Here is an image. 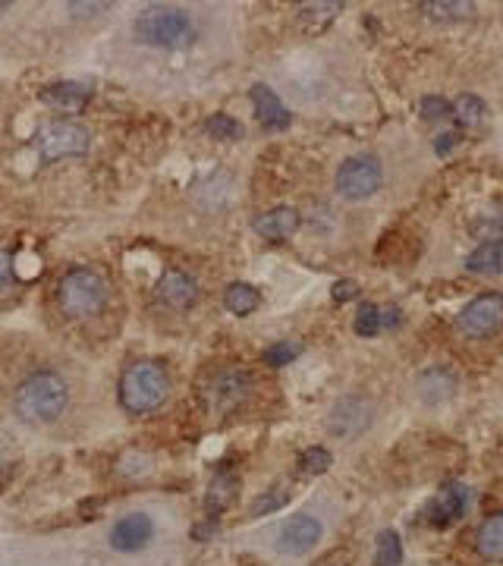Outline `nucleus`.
<instances>
[{"instance_id":"27","label":"nucleus","mask_w":503,"mask_h":566,"mask_svg":"<svg viewBox=\"0 0 503 566\" xmlns=\"http://www.w3.org/2000/svg\"><path fill=\"white\" fill-rule=\"evenodd\" d=\"M299 353H302V346L296 340H277L274 346H268V350H265V365H274V368L290 365V362L299 359Z\"/></svg>"},{"instance_id":"24","label":"nucleus","mask_w":503,"mask_h":566,"mask_svg":"<svg viewBox=\"0 0 503 566\" xmlns=\"http://www.w3.org/2000/svg\"><path fill=\"white\" fill-rule=\"evenodd\" d=\"M205 133L217 142H236V139H243V123L227 114H214L205 120Z\"/></svg>"},{"instance_id":"21","label":"nucleus","mask_w":503,"mask_h":566,"mask_svg":"<svg viewBox=\"0 0 503 566\" xmlns=\"http://www.w3.org/2000/svg\"><path fill=\"white\" fill-rule=\"evenodd\" d=\"M400 563H403V538L393 529H384L375 538V566H400Z\"/></svg>"},{"instance_id":"31","label":"nucleus","mask_w":503,"mask_h":566,"mask_svg":"<svg viewBox=\"0 0 503 566\" xmlns=\"http://www.w3.org/2000/svg\"><path fill=\"white\" fill-rule=\"evenodd\" d=\"M16 280V268H13V252L10 249H0V293L10 290Z\"/></svg>"},{"instance_id":"22","label":"nucleus","mask_w":503,"mask_h":566,"mask_svg":"<svg viewBox=\"0 0 503 566\" xmlns=\"http://www.w3.org/2000/svg\"><path fill=\"white\" fill-rule=\"evenodd\" d=\"M422 397L428 403H437V400H447L453 394V387H456V378L447 372V368H434V372H428L422 378Z\"/></svg>"},{"instance_id":"32","label":"nucleus","mask_w":503,"mask_h":566,"mask_svg":"<svg viewBox=\"0 0 503 566\" xmlns=\"http://www.w3.org/2000/svg\"><path fill=\"white\" fill-rule=\"evenodd\" d=\"M447 114H450V104H447L444 98L431 95V98L422 101V117H425V120H441V117H447Z\"/></svg>"},{"instance_id":"13","label":"nucleus","mask_w":503,"mask_h":566,"mask_svg":"<svg viewBox=\"0 0 503 566\" xmlns=\"http://www.w3.org/2000/svg\"><path fill=\"white\" fill-rule=\"evenodd\" d=\"M252 107H255V117L258 123L268 129V133H277V129H287L290 126V111L283 107V101L277 98V92H271L268 85H252Z\"/></svg>"},{"instance_id":"7","label":"nucleus","mask_w":503,"mask_h":566,"mask_svg":"<svg viewBox=\"0 0 503 566\" xmlns=\"http://www.w3.org/2000/svg\"><path fill=\"white\" fill-rule=\"evenodd\" d=\"M252 375L246 368H221L205 381L202 397L211 412H233L239 403H246L252 394Z\"/></svg>"},{"instance_id":"16","label":"nucleus","mask_w":503,"mask_h":566,"mask_svg":"<svg viewBox=\"0 0 503 566\" xmlns=\"http://www.w3.org/2000/svg\"><path fill=\"white\" fill-rule=\"evenodd\" d=\"M89 98H92V89L82 82H54L41 92V101L51 104L54 111H67V114L82 111V107L89 104Z\"/></svg>"},{"instance_id":"5","label":"nucleus","mask_w":503,"mask_h":566,"mask_svg":"<svg viewBox=\"0 0 503 566\" xmlns=\"http://www.w3.org/2000/svg\"><path fill=\"white\" fill-rule=\"evenodd\" d=\"M35 142L45 161H63V158H82L92 145V136L76 120H51L38 129Z\"/></svg>"},{"instance_id":"17","label":"nucleus","mask_w":503,"mask_h":566,"mask_svg":"<svg viewBox=\"0 0 503 566\" xmlns=\"http://www.w3.org/2000/svg\"><path fill=\"white\" fill-rule=\"evenodd\" d=\"M296 227H299V211L290 205H280V208L258 214L252 224V230L265 239H287L290 233H296Z\"/></svg>"},{"instance_id":"19","label":"nucleus","mask_w":503,"mask_h":566,"mask_svg":"<svg viewBox=\"0 0 503 566\" xmlns=\"http://www.w3.org/2000/svg\"><path fill=\"white\" fill-rule=\"evenodd\" d=\"M472 274H503V239H485L466 255Z\"/></svg>"},{"instance_id":"4","label":"nucleus","mask_w":503,"mask_h":566,"mask_svg":"<svg viewBox=\"0 0 503 566\" xmlns=\"http://www.w3.org/2000/svg\"><path fill=\"white\" fill-rule=\"evenodd\" d=\"M136 38L142 45L151 48H186L192 45L199 32H195V23L186 10L177 7H148L136 16L133 26Z\"/></svg>"},{"instance_id":"29","label":"nucleus","mask_w":503,"mask_h":566,"mask_svg":"<svg viewBox=\"0 0 503 566\" xmlns=\"http://www.w3.org/2000/svg\"><path fill=\"white\" fill-rule=\"evenodd\" d=\"M340 4H309V7H302L299 10V23H309V19H318V29L324 23H331V19L337 16Z\"/></svg>"},{"instance_id":"36","label":"nucleus","mask_w":503,"mask_h":566,"mask_svg":"<svg viewBox=\"0 0 503 566\" xmlns=\"http://www.w3.org/2000/svg\"><path fill=\"white\" fill-rule=\"evenodd\" d=\"M214 532H217V526H214V522H208V526H195V529H192V538L205 541V538H211Z\"/></svg>"},{"instance_id":"23","label":"nucleus","mask_w":503,"mask_h":566,"mask_svg":"<svg viewBox=\"0 0 503 566\" xmlns=\"http://www.w3.org/2000/svg\"><path fill=\"white\" fill-rule=\"evenodd\" d=\"M450 114L456 117L459 126H478L481 117H485V101L478 95H459L450 107Z\"/></svg>"},{"instance_id":"25","label":"nucleus","mask_w":503,"mask_h":566,"mask_svg":"<svg viewBox=\"0 0 503 566\" xmlns=\"http://www.w3.org/2000/svg\"><path fill=\"white\" fill-rule=\"evenodd\" d=\"M353 331L359 337H378V331H384V321H381V309L375 302H362L356 318H353Z\"/></svg>"},{"instance_id":"9","label":"nucleus","mask_w":503,"mask_h":566,"mask_svg":"<svg viewBox=\"0 0 503 566\" xmlns=\"http://www.w3.org/2000/svg\"><path fill=\"white\" fill-rule=\"evenodd\" d=\"M151 538H155V522H151L148 513H129V516L117 519L111 535H107L111 548L120 554H136V551L148 548Z\"/></svg>"},{"instance_id":"14","label":"nucleus","mask_w":503,"mask_h":566,"mask_svg":"<svg viewBox=\"0 0 503 566\" xmlns=\"http://www.w3.org/2000/svg\"><path fill=\"white\" fill-rule=\"evenodd\" d=\"M371 419V409L365 400L353 397V400H343L334 412H331V422H327V428H331L337 438H356V434L365 431Z\"/></svg>"},{"instance_id":"12","label":"nucleus","mask_w":503,"mask_h":566,"mask_svg":"<svg viewBox=\"0 0 503 566\" xmlns=\"http://www.w3.org/2000/svg\"><path fill=\"white\" fill-rule=\"evenodd\" d=\"M466 504H469V491L459 482H447L441 491L431 497V504L425 507V519L431 522L434 529H447L466 513Z\"/></svg>"},{"instance_id":"26","label":"nucleus","mask_w":503,"mask_h":566,"mask_svg":"<svg viewBox=\"0 0 503 566\" xmlns=\"http://www.w3.org/2000/svg\"><path fill=\"white\" fill-rule=\"evenodd\" d=\"M331 469V453L324 447H309L299 453V475H321Z\"/></svg>"},{"instance_id":"34","label":"nucleus","mask_w":503,"mask_h":566,"mask_svg":"<svg viewBox=\"0 0 503 566\" xmlns=\"http://www.w3.org/2000/svg\"><path fill=\"white\" fill-rule=\"evenodd\" d=\"M456 145H459V133H444V136H437V142H434L437 155H447V151L456 148Z\"/></svg>"},{"instance_id":"35","label":"nucleus","mask_w":503,"mask_h":566,"mask_svg":"<svg viewBox=\"0 0 503 566\" xmlns=\"http://www.w3.org/2000/svg\"><path fill=\"white\" fill-rule=\"evenodd\" d=\"M70 10H73V16H92V13H101L104 4H73Z\"/></svg>"},{"instance_id":"11","label":"nucleus","mask_w":503,"mask_h":566,"mask_svg":"<svg viewBox=\"0 0 503 566\" xmlns=\"http://www.w3.org/2000/svg\"><path fill=\"white\" fill-rule=\"evenodd\" d=\"M155 299L170 312H186L199 302V283H195V277H189L186 271H167L158 280Z\"/></svg>"},{"instance_id":"6","label":"nucleus","mask_w":503,"mask_h":566,"mask_svg":"<svg viewBox=\"0 0 503 566\" xmlns=\"http://www.w3.org/2000/svg\"><path fill=\"white\" fill-rule=\"evenodd\" d=\"M337 189L343 199H353L362 202L368 195H375L384 183V170L381 161L371 158V155H356V158H346L337 170Z\"/></svg>"},{"instance_id":"10","label":"nucleus","mask_w":503,"mask_h":566,"mask_svg":"<svg viewBox=\"0 0 503 566\" xmlns=\"http://www.w3.org/2000/svg\"><path fill=\"white\" fill-rule=\"evenodd\" d=\"M318 541H321V522L315 516H309V513H299V516H290L280 526L277 548L283 554H290V557H299L305 551H312Z\"/></svg>"},{"instance_id":"18","label":"nucleus","mask_w":503,"mask_h":566,"mask_svg":"<svg viewBox=\"0 0 503 566\" xmlns=\"http://www.w3.org/2000/svg\"><path fill=\"white\" fill-rule=\"evenodd\" d=\"M475 551L488 563H503V513H491L475 529Z\"/></svg>"},{"instance_id":"2","label":"nucleus","mask_w":503,"mask_h":566,"mask_svg":"<svg viewBox=\"0 0 503 566\" xmlns=\"http://www.w3.org/2000/svg\"><path fill=\"white\" fill-rule=\"evenodd\" d=\"M170 397V375L155 359L133 362L120 378V406L129 416H151Z\"/></svg>"},{"instance_id":"30","label":"nucleus","mask_w":503,"mask_h":566,"mask_svg":"<svg viewBox=\"0 0 503 566\" xmlns=\"http://www.w3.org/2000/svg\"><path fill=\"white\" fill-rule=\"evenodd\" d=\"M472 10V4H425V13H431L434 19H459L469 16Z\"/></svg>"},{"instance_id":"3","label":"nucleus","mask_w":503,"mask_h":566,"mask_svg":"<svg viewBox=\"0 0 503 566\" xmlns=\"http://www.w3.org/2000/svg\"><path fill=\"white\" fill-rule=\"evenodd\" d=\"M107 299H111V287H107V277L95 268H73L57 283V306L63 315L76 321L104 312Z\"/></svg>"},{"instance_id":"28","label":"nucleus","mask_w":503,"mask_h":566,"mask_svg":"<svg viewBox=\"0 0 503 566\" xmlns=\"http://www.w3.org/2000/svg\"><path fill=\"white\" fill-rule=\"evenodd\" d=\"M290 500V494L283 491V488H271V491H265V494H258L255 500H252V516H268V513H277L283 504H287Z\"/></svg>"},{"instance_id":"33","label":"nucleus","mask_w":503,"mask_h":566,"mask_svg":"<svg viewBox=\"0 0 503 566\" xmlns=\"http://www.w3.org/2000/svg\"><path fill=\"white\" fill-rule=\"evenodd\" d=\"M353 296H359V283L356 280H337L334 283V302H349Z\"/></svg>"},{"instance_id":"15","label":"nucleus","mask_w":503,"mask_h":566,"mask_svg":"<svg viewBox=\"0 0 503 566\" xmlns=\"http://www.w3.org/2000/svg\"><path fill=\"white\" fill-rule=\"evenodd\" d=\"M239 497V475L236 469H221L214 478L211 485L205 491V510L211 519H217V513H227Z\"/></svg>"},{"instance_id":"8","label":"nucleus","mask_w":503,"mask_h":566,"mask_svg":"<svg viewBox=\"0 0 503 566\" xmlns=\"http://www.w3.org/2000/svg\"><path fill=\"white\" fill-rule=\"evenodd\" d=\"M503 324V293H481L456 315V328L472 340L491 337Z\"/></svg>"},{"instance_id":"20","label":"nucleus","mask_w":503,"mask_h":566,"mask_svg":"<svg viewBox=\"0 0 503 566\" xmlns=\"http://www.w3.org/2000/svg\"><path fill=\"white\" fill-rule=\"evenodd\" d=\"M224 306H227L230 315L246 318V315H252L261 306V293L252 287V283L236 280V283H230V287L224 290Z\"/></svg>"},{"instance_id":"1","label":"nucleus","mask_w":503,"mask_h":566,"mask_svg":"<svg viewBox=\"0 0 503 566\" xmlns=\"http://www.w3.org/2000/svg\"><path fill=\"white\" fill-rule=\"evenodd\" d=\"M70 406V387L51 368H38L19 381L13 394L16 416L29 425H51L57 422Z\"/></svg>"}]
</instances>
